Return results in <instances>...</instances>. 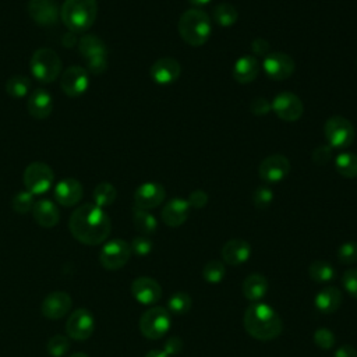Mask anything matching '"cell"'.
Segmentation results:
<instances>
[{
    "instance_id": "5",
    "label": "cell",
    "mask_w": 357,
    "mask_h": 357,
    "mask_svg": "<svg viewBox=\"0 0 357 357\" xmlns=\"http://www.w3.org/2000/svg\"><path fill=\"white\" fill-rule=\"evenodd\" d=\"M29 68L39 82L50 84L61 73V60L53 49L40 47L33 52L29 61Z\"/></svg>"
},
{
    "instance_id": "20",
    "label": "cell",
    "mask_w": 357,
    "mask_h": 357,
    "mask_svg": "<svg viewBox=\"0 0 357 357\" xmlns=\"http://www.w3.org/2000/svg\"><path fill=\"white\" fill-rule=\"evenodd\" d=\"M181 73L180 63L173 57L158 59L149 68L151 78L159 85L173 84Z\"/></svg>"
},
{
    "instance_id": "16",
    "label": "cell",
    "mask_w": 357,
    "mask_h": 357,
    "mask_svg": "<svg viewBox=\"0 0 357 357\" xmlns=\"http://www.w3.org/2000/svg\"><path fill=\"white\" fill-rule=\"evenodd\" d=\"M28 14L40 26H53L60 18L56 0H29Z\"/></svg>"
},
{
    "instance_id": "12",
    "label": "cell",
    "mask_w": 357,
    "mask_h": 357,
    "mask_svg": "<svg viewBox=\"0 0 357 357\" xmlns=\"http://www.w3.org/2000/svg\"><path fill=\"white\" fill-rule=\"evenodd\" d=\"M271 109L280 120L284 121H297L304 112L301 99L289 91L278 93L271 102Z\"/></svg>"
},
{
    "instance_id": "31",
    "label": "cell",
    "mask_w": 357,
    "mask_h": 357,
    "mask_svg": "<svg viewBox=\"0 0 357 357\" xmlns=\"http://www.w3.org/2000/svg\"><path fill=\"white\" fill-rule=\"evenodd\" d=\"M308 276L317 283H326L335 279L336 272L329 262L318 259L308 266Z\"/></svg>"
},
{
    "instance_id": "21",
    "label": "cell",
    "mask_w": 357,
    "mask_h": 357,
    "mask_svg": "<svg viewBox=\"0 0 357 357\" xmlns=\"http://www.w3.org/2000/svg\"><path fill=\"white\" fill-rule=\"evenodd\" d=\"M82 195H84V190L81 183L73 177L63 178L57 181V184L54 185L56 202L63 206L77 205L82 199Z\"/></svg>"
},
{
    "instance_id": "50",
    "label": "cell",
    "mask_w": 357,
    "mask_h": 357,
    "mask_svg": "<svg viewBox=\"0 0 357 357\" xmlns=\"http://www.w3.org/2000/svg\"><path fill=\"white\" fill-rule=\"evenodd\" d=\"M145 357H169L163 350H151L145 354Z\"/></svg>"
},
{
    "instance_id": "17",
    "label": "cell",
    "mask_w": 357,
    "mask_h": 357,
    "mask_svg": "<svg viewBox=\"0 0 357 357\" xmlns=\"http://www.w3.org/2000/svg\"><path fill=\"white\" fill-rule=\"evenodd\" d=\"M73 305L71 296L66 291L56 290L49 293L40 305V312L47 319H60L66 317Z\"/></svg>"
},
{
    "instance_id": "29",
    "label": "cell",
    "mask_w": 357,
    "mask_h": 357,
    "mask_svg": "<svg viewBox=\"0 0 357 357\" xmlns=\"http://www.w3.org/2000/svg\"><path fill=\"white\" fill-rule=\"evenodd\" d=\"M132 222L135 229L139 231L142 236H151L158 229V222L152 213H149L145 209L134 206L132 211Z\"/></svg>"
},
{
    "instance_id": "27",
    "label": "cell",
    "mask_w": 357,
    "mask_h": 357,
    "mask_svg": "<svg viewBox=\"0 0 357 357\" xmlns=\"http://www.w3.org/2000/svg\"><path fill=\"white\" fill-rule=\"evenodd\" d=\"M342 300H343L342 291L335 286H329V287H324L315 294L314 305L322 314H332L340 307Z\"/></svg>"
},
{
    "instance_id": "53",
    "label": "cell",
    "mask_w": 357,
    "mask_h": 357,
    "mask_svg": "<svg viewBox=\"0 0 357 357\" xmlns=\"http://www.w3.org/2000/svg\"><path fill=\"white\" fill-rule=\"evenodd\" d=\"M356 63H357V61H356Z\"/></svg>"
},
{
    "instance_id": "15",
    "label": "cell",
    "mask_w": 357,
    "mask_h": 357,
    "mask_svg": "<svg viewBox=\"0 0 357 357\" xmlns=\"http://www.w3.org/2000/svg\"><path fill=\"white\" fill-rule=\"evenodd\" d=\"M290 172V162L283 155L266 156L258 167L259 178L268 184H275L282 181Z\"/></svg>"
},
{
    "instance_id": "44",
    "label": "cell",
    "mask_w": 357,
    "mask_h": 357,
    "mask_svg": "<svg viewBox=\"0 0 357 357\" xmlns=\"http://www.w3.org/2000/svg\"><path fill=\"white\" fill-rule=\"evenodd\" d=\"M312 162L315 165H319V166H324L326 165L331 158H332V148L329 145H319L317 146L314 151H312Z\"/></svg>"
},
{
    "instance_id": "43",
    "label": "cell",
    "mask_w": 357,
    "mask_h": 357,
    "mask_svg": "<svg viewBox=\"0 0 357 357\" xmlns=\"http://www.w3.org/2000/svg\"><path fill=\"white\" fill-rule=\"evenodd\" d=\"M343 289L354 298H357V268H351L344 271L342 275Z\"/></svg>"
},
{
    "instance_id": "30",
    "label": "cell",
    "mask_w": 357,
    "mask_h": 357,
    "mask_svg": "<svg viewBox=\"0 0 357 357\" xmlns=\"http://www.w3.org/2000/svg\"><path fill=\"white\" fill-rule=\"evenodd\" d=\"M92 197H93V204L103 209L106 206H110L116 201L117 190L112 183L102 181L93 188Z\"/></svg>"
},
{
    "instance_id": "8",
    "label": "cell",
    "mask_w": 357,
    "mask_h": 357,
    "mask_svg": "<svg viewBox=\"0 0 357 357\" xmlns=\"http://www.w3.org/2000/svg\"><path fill=\"white\" fill-rule=\"evenodd\" d=\"M325 138L332 149L349 148L356 137L353 124L343 116H332L324 126Z\"/></svg>"
},
{
    "instance_id": "34",
    "label": "cell",
    "mask_w": 357,
    "mask_h": 357,
    "mask_svg": "<svg viewBox=\"0 0 357 357\" xmlns=\"http://www.w3.org/2000/svg\"><path fill=\"white\" fill-rule=\"evenodd\" d=\"M213 18L216 24H219L223 28L231 26L236 24L238 18V13L236 7L230 3H220L213 8Z\"/></svg>"
},
{
    "instance_id": "52",
    "label": "cell",
    "mask_w": 357,
    "mask_h": 357,
    "mask_svg": "<svg viewBox=\"0 0 357 357\" xmlns=\"http://www.w3.org/2000/svg\"><path fill=\"white\" fill-rule=\"evenodd\" d=\"M70 357H89L88 354H85V353H81V351H78V353H74V354H71Z\"/></svg>"
},
{
    "instance_id": "1",
    "label": "cell",
    "mask_w": 357,
    "mask_h": 357,
    "mask_svg": "<svg viewBox=\"0 0 357 357\" xmlns=\"http://www.w3.org/2000/svg\"><path fill=\"white\" fill-rule=\"evenodd\" d=\"M68 227L73 237L79 243L96 245L109 237L112 222L102 208L95 204H84L71 213Z\"/></svg>"
},
{
    "instance_id": "10",
    "label": "cell",
    "mask_w": 357,
    "mask_h": 357,
    "mask_svg": "<svg viewBox=\"0 0 357 357\" xmlns=\"http://www.w3.org/2000/svg\"><path fill=\"white\" fill-rule=\"evenodd\" d=\"M131 254V247L127 241L114 238L105 243L100 248L99 262L107 271H117L128 262Z\"/></svg>"
},
{
    "instance_id": "14",
    "label": "cell",
    "mask_w": 357,
    "mask_h": 357,
    "mask_svg": "<svg viewBox=\"0 0 357 357\" xmlns=\"http://www.w3.org/2000/svg\"><path fill=\"white\" fill-rule=\"evenodd\" d=\"M60 86L70 98L81 96L89 86V74L86 68L81 66H70L66 68L60 78Z\"/></svg>"
},
{
    "instance_id": "42",
    "label": "cell",
    "mask_w": 357,
    "mask_h": 357,
    "mask_svg": "<svg viewBox=\"0 0 357 357\" xmlns=\"http://www.w3.org/2000/svg\"><path fill=\"white\" fill-rule=\"evenodd\" d=\"M335 335L332 331L326 329V328H319L315 331L314 333V343L319 347V349H324V350H329L335 346Z\"/></svg>"
},
{
    "instance_id": "26",
    "label": "cell",
    "mask_w": 357,
    "mask_h": 357,
    "mask_svg": "<svg viewBox=\"0 0 357 357\" xmlns=\"http://www.w3.org/2000/svg\"><path fill=\"white\" fill-rule=\"evenodd\" d=\"M259 73V63L255 56H241L233 66V78L238 84H248L257 78Z\"/></svg>"
},
{
    "instance_id": "32",
    "label": "cell",
    "mask_w": 357,
    "mask_h": 357,
    "mask_svg": "<svg viewBox=\"0 0 357 357\" xmlns=\"http://www.w3.org/2000/svg\"><path fill=\"white\" fill-rule=\"evenodd\" d=\"M337 173L346 178L357 177V155L351 152H342L335 159Z\"/></svg>"
},
{
    "instance_id": "25",
    "label": "cell",
    "mask_w": 357,
    "mask_h": 357,
    "mask_svg": "<svg viewBox=\"0 0 357 357\" xmlns=\"http://www.w3.org/2000/svg\"><path fill=\"white\" fill-rule=\"evenodd\" d=\"M33 220L42 227H54L60 220V212L56 204L50 199H39L35 201L32 208Z\"/></svg>"
},
{
    "instance_id": "47",
    "label": "cell",
    "mask_w": 357,
    "mask_h": 357,
    "mask_svg": "<svg viewBox=\"0 0 357 357\" xmlns=\"http://www.w3.org/2000/svg\"><path fill=\"white\" fill-rule=\"evenodd\" d=\"M271 46H269V42L264 38H255L252 42H251V50L255 56H266L269 54Z\"/></svg>"
},
{
    "instance_id": "6",
    "label": "cell",
    "mask_w": 357,
    "mask_h": 357,
    "mask_svg": "<svg viewBox=\"0 0 357 357\" xmlns=\"http://www.w3.org/2000/svg\"><path fill=\"white\" fill-rule=\"evenodd\" d=\"M78 52L86 61V71L102 74L107 68V47L105 42L95 35H84L78 40Z\"/></svg>"
},
{
    "instance_id": "2",
    "label": "cell",
    "mask_w": 357,
    "mask_h": 357,
    "mask_svg": "<svg viewBox=\"0 0 357 357\" xmlns=\"http://www.w3.org/2000/svg\"><path fill=\"white\" fill-rule=\"evenodd\" d=\"M243 322L250 336L264 342L276 339L283 329L282 319L275 308L261 301L248 305Z\"/></svg>"
},
{
    "instance_id": "37",
    "label": "cell",
    "mask_w": 357,
    "mask_h": 357,
    "mask_svg": "<svg viewBox=\"0 0 357 357\" xmlns=\"http://www.w3.org/2000/svg\"><path fill=\"white\" fill-rule=\"evenodd\" d=\"M70 339L66 335H54L46 343V350L52 357H63L70 350Z\"/></svg>"
},
{
    "instance_id": "41",
    "label": "cell",
    "mask_w": 357,
    "mask_h": 357,
    "mask_svg": "<svg viewBox=\"0 0 357 357\" xmlns=\"http://www.w3.org/2000/svg\"><path fill=\"white\" fill-rule=\"evenodd\" d=\"M152 241L148 236H137L132 238V241L130 243L131 247V252L135 254L137 257H145L152 251Z\"/></svg>"
},
{
    "instance_id": "24",
    "label": "cell",
    "mask_w": 357,
    "mask_h": 357,
    "mask_svg": "<svg viewBox=\"0 0 357 357\" xmlns=\"http://www.w3.org/2000/svg\"><path fill=\"white\" fill-rule=\"evenodd\" d=\"M26 107L32 117L46 119L53 112V98L46 89L36 88L29 93Z\"/></svg>"
},
{
    "instance_id": "7",
    "label": "cell",
    "mask_w": 357,
    "mask_h": 357,
    "mask_svg": "<svg viewBox=\"0 0 357 357\" xmlns=\"http://www.w3.org/2000/svg\"><path fill=\"white\" fill-rule=\"evenodd\" d=\"M170 329V312L165 307H151L139 318L141 333L151 340L163 337Z\"/></svg>"
},
{
    "instance_id": "39",
    "label": "cell",
    "mask_w": 357,
    "mask_h": 357,
    "mask_svg": "<svg viewBox=\"0 0 357 357\" xmlns=\"http://www.w3.org/2000/svg\"><path fill=\"white\" fill-rule=\"evenodd\" d=\"M337 259L343 265H351L357 262V243L346 241L337 248Z\"/></svg>"
},
{
    "instance_id": "49",
    "label": "cell",
    "mask_w": 357,
    "mask_h": 357,
    "mask_svg": "<svg viewBox=\"0 0 357 357\" xmlns=\"http://www.w3.org/2000/svg\"><path fill=\"white\" fill-rule=\"evenodd\" d=\"M333 357H357V350L351 344H343L336 349Z\"/></svg>"
},
{
    "instance_id": "23",
    "label": "cell",
    "mask_w": 357,
    "mask_h": 357,
    "mask_svg": "<svg viewBox=\"0 0 357 357\" xmlns=\"http://www.w3.org/2000/svg\"><path fill=\"white\" fill-rule=\"evenodd\" d=\"M222 259L231 266H237L248 261L251 255V245L245 240L233 238L223 244L222 247Z\"/></svg>"
},
{
    "instance_id": "46",
    "label": "cell",
    "mask_w": 357,
    "mask_h": 357,
    "mask_svg": "<svg viewBox=\"0 0 357 357\" xmlns=\"http://www.w3.org/2000/svg\"><path fill=\"white\" fill-rule=\"evenodd\" d=\"M187 202L190 204V208L201 209L208 204V194L202 190H195L190 192V197L187 198Z\"/></svg>"
},
{
    "instance_id": "19",
    "label": "cell",
    "mask_w": 357,
    "mask_h": 357,
    "mask_svg": "<svg viewBox=\"0 0 357 357\" xmlns=\"http://www.w3.org/2000/svg\"><path fill=\"white\" fill-rule=\"evenodd\" d=\"M131 294L139 304L153 305L162 297V287L153 278L139 276L131 283Z\"/></svg>"
},
{
    "instance_id": "33",
    "label": "cell",
    "mask_w": 357,
    "mask_h": 357,
    "mask_svg": "<svg viewBox=\"0 0 357 357\" xmlns=\"http://www.w3.org/2000/svg\"><path fill=\"white\" fill-rule=\"evenodd\" d=\"M6 92L11 98H17V99L24 98L31 92V79L26 75L15 74L7 79Z\"/></svg>"
},
{
    "instance_id": "36",
    "label": "cell",
    "mask_w": 357,
    "mask_h": 357,
    "mask_svg": "<svg viewBox=\"0 0 357 357\" xmlns=\"http://www.w3.org/2000/svg\"><path fill=\"white\" fill-rule=\"evenodd\" d=\"M226 275V268L225 264L218 261V259H211L204 265L202 269V278L205 279V282L216 284L220 283L223 280Z\"/></svg>"
},
{
    "instance_id": "11",
    "label": "cell",
    "mask_w": 357,
    "mask_h": 357,
    "mask_svg": "<svg viewBox=\"0 0 357 357\" xmlns=\"http://www.w3.org/2000/svg\"><path fill=\"white\" fill-rule=\"evenodd\" d=\"M296 68L294 60L283 52H271L264 57L262 70L273 81L287 79Z\"/></svg>"
},
{
    "instance_id": "18",
    "label": "cell",
    "mask_w": 357,
    "mask_h": 357,
    "mask_svg": "<svg viewBox=\"0 0 357 357\" xmlns=\"http://www.w3.org/2000/svg\"><path fill=\"white\" fill-rule=\"evenodd\" d=\"M166 197L165 187L155 181L142 183L134 192V204L137 208L149 211L159 206Z\"/></svg>"
},
{
    "instance_id": "48",
    "label": "cell",
    "mask_w": 357,
    "mask_h": 357,
    "mask_svg": "<svg viewBox=\"0 0 357 357\" xmlns=\"http://www.w3.org/2000/svg\"><path fill=\"white\" fill-rule=\"evenodd\" d=\"M181 347H183L181 340H180L177 336H173V337H170V339L166 342L163 351H165L167 356H170V354L178 353V351L181 350Z\"/></svg>"
},
{
    "instance_id": "35",
    "label": "cell",
    "mask_w": 357,
    "mask_h": 357,
    "mask_svg": "<svg viewBox=\"0 0 357 357\" xmlns=\"http://www.w3.org/2000/svg\"><path fill=\"white\" fill-rule=\"evenodd\" d=\"M192 300L188 293L177 291L167 301V311L174 315H184L191 310Z\"/></svg>"
},
{
    "instance_id": "9",
    "label": "cell",
    "mask_w": 357,
    "mask_h": 357,
    "mask_svg": "<svg viewBox=\"0 0 357 357\" xmlns=\"http://www.w3.org/2000/svg\"><path fill=\"white\" fill-rule=\"evenodd\" d=\"M22 181L26 191H29L32 195H40L52 187L54 173L45 162H32L25 167Z\"/></svg>"
},
{
    "instance_id": "28",
    "label": "cell",
    "mask_w": 357,
    "mask_h": 357,
    "mask_svg": "<svg viewBox=\"0 0 357 357\" xmlns=\"http://www.w3.org/2000/svg\"><path fill=\"white\" fill-rule=\"evenodd\" d=\"M241 291L248 301L257 303L265 297L268 291V280L259 273H251L243 280Z\"/></svg>"
},
{
    "instance_id": "45",
    "label": "cell",
    "mask_w": 357,
    "mask_h": 357,
    "mask_svg": "<svg viewBox=\"0 0 357 357\" xmlns=\"http://www.w3.org/2000/svg\"><path fill=\"white\" fill-rule=\"evenodd\" d=\"M250 110L255 116H265L271 110V103L264 96H257L250 103Z\"/></svg>"
},
{
    "instance_id": "4",
    "label": "cell",
    "mask_w": 357,
    "mask_h": 357,
    "mask_svg": "<svg viewBox=\"0 0 357 357\" xmlns=\"http://www.w3.org/2000/svg\"><path fill=\"white\" fill-rule=\"evenodd\" d=\"M178 33L190 46H202L211 36L212 24L208 14L198 8H190L180 15Z\"/></svg>"
},
{
    "instance_id": "51",
    "label": "cell",
    "mask_w": 357,
    "mask_h": 357,
    "mask_svg": "<svg viewBox=\"0 0 357 357\" xmlns=\"http://www.w3.org/2000/svg\"><path fill=\"white\" fill-rule=\"evenodd\" d=\"M188 1L194 6H205V4L211 3V0H188Z\"/></svg>"
},
{
    "instance_id": "40",
    "label": "cell",
    "mask_w": 357,
    "mask_h": 357,
    "mask_svg": "<svg viewBox=\"0 0 357 357\" xmlns=\"http://www.w3.org/2000/svg\"><path fill=\"white\" fill-rule=\"evenodd\" d=\"M272 201H273V191L266 185H261L255 188V191L252 192V202L258 209L268 208L272 204Z\"/></svg>"
},
{
    "instance_id": "38",
    "label": "cell",
    "mask_w": 357,
    "mask_h": 357,
    "mask_svg": "<svg viewBox=\"0 0 357 357\" xmlns=\"http://www.w3.org/2000/svg\"><path fill=\"white\" fill-rule=\"evenodd\" d=\"M33 204H35L33 195L26 190L17 192L11 199V208L21 215L31 212L33 208Z\"/></svg>"
},
{
    "instance_id": "13",
    "label": "cell",
    "mask_w": 357,
    "mask_h": 357,
    "mask_svg": "<svg viewBox=\"0 0 357 357\" xmlns=\"http://www.w3.org/2000/svg\"><path fill=\"white\" fill-rule=\"evenodd\" d=\"M95 329V319L91 311L78 308L70 314L66 322V332L70 339L86 340L92 336Z\"/></svg>"
},
{
    "instance_id": "3",
    "label": "cell",
    "mask_w": 357,
    "mask_h": 357,
    "mask_svg": "<svg viewBox=\"0 0 357 357\" xmlns=\"http://www.w3.org/2000/svg\"><path fill=\"white\" fill-rule=\"evenodd\" d=\"M98 10V0H64L60 18L70 32L81 33L93 25Z\"/></svg>"
},
{
    "instance_id": "22",
    "label": "cell",
    "mask_w": 357,
    "mask_h": 357,
    "mask_svg": "<svg viewBox=\"0 0 357 357\" xmlns=\"http://www.w3.org/2000/svg\"><path fill=\"white\" fill-rule=\"evenodd\" d=\"M190 215V204L187 199L183 198H173L170 199L160 212L162 220L169 227H178L181 226Z\"/></svg>"
}]
</instances>
